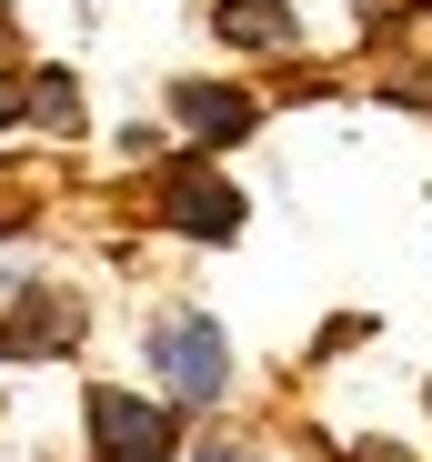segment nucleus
<instances>
[{
	"label": "nucleus",
	"mask_w": 432,
	"mask_h": 462,
	"mask_svg": "<svg viewBox=\"0 0 432 462\" xmlns=\"http://www.w3.org/2000/svg\"><path fill=\"white\" fill-rule=\"evenodd\" d=\"M152 362L171 372V393H181V402H211V393L232 382V342L211 332L201 312H161V332H152Z\"/></svg>",
	"instance_id": "f257e3e1"
},
{
	"label": "nucleus",
	"mask_w": 432,
	"mask_h": 462,
	"mask_svg": "<svg viewBox=\"0 0 432 462\" xmlns=\"http://www.w3.org/2000/svg\"><path fill=\"white\" fill-rule=\"evenodd\" d=\"M91 442H101V462H171V412L101 382L91 393Z\"/></svg>",
	"instance_id": "f03ea898"
},
{
	"label": "nucleus",
	"mask_w": 432,
	"mask_h": 462,
	"mask_svg": "<svg viewBox=\"0 0 432 462\" xmlns=\"http://www.w3.org/2000/svg\"><path fill=\"white\" fill-rule=\"evenodd\" d=\"M171 221L191 231V242H232V231H242V191L232 181H211V171H171Z\"/></svg>",
	"instance_id": "7ed1b4c3"
},
{
	"label": "nucleus",
	"mask_w": 432,
	"mask_h": 462,
	"mask_svg": "<svg viewBox=\"0 0 432 462\" xmlns=\"http://www.w3.org/2000/svg\"><path fill=\"white\" fill-rule=\"evenodd\" d=\"M181 131H191V141H242V131H252V91L191 81V91H181Z\"/></svg>",
	"instance_id": "20e7f679"
},
{
	"label": "nucleus",
	"mask_w": 432,
	"mask_h": 462,
	"mask_svg": "<svg viewBox=\"0 0 432 462\" xmlns=\"http://www.w3.org/2000/svg\"><path fill=\"white\" fill-rule=\"evenodd\" d=\"M222 41H242V51H281V41H292V11H281V0H222Z\"/></svg>",
	"instance_id": "39448f33"
},
{
	"label": "nucleus",
	"mask_w": 432,
	"mask_h": 462,
	"mask_svg": "<svg viewBox=\"0 0 432 462\" xmlns=\"http://www.w3.org/2000/svg\"><path fill=\"white\" fill-rule=\"evenodd\" d=\"M70 332H81V312H70L60 291H41L31 312H21L11 332H0V352H51V342H70Z\"/></svg>",
	"instance_id": "423d86ee"
},
{
	"label": "nucleus",
	"mask_w": 432,
	"mask_h": 462,
	"mask_svg": "<svg viewBox=\"0 0 432 462\" xmlns=\"http://www.w3.org/2000/svg\"><path fill=\"white\" fill-rule=\"evenodd\" d=\"M201 462H252V452H242V442H211V452H201Z\"/></svg>",
	"instance_id": "0eeeda50"
},
{
	"label": "nucleus",
	"mask_w": 432,
	"mask_h": 462,
	"mask_svg": "<svg viewBox=\"0 0 432 462\" xmlns=\"http://www.w3.org/2000/svg\"><path fill=\"white\" fill-rule=\"evenodd\" d=\"M11 111H21V91H11V81H0V121H11Z\"/></svg>",
	"instance_id": "6e6552de"
}]
</instances>
